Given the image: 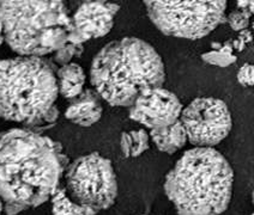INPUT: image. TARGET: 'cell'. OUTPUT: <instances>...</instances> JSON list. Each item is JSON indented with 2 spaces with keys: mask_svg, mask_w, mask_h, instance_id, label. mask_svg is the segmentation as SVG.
I'll return each mask as SVG.
<instances>
[{
  "mask_svg": "<svg viewBox=\"0 0 254 215\" xmlns=\"http://www.w3.org/2000/svg\"><path fill=\"white\" fill-rule=\"evenodd\" d=\"M68 158L59 143L28 128L0 134V197L39 207L59 189Z\"/></svg>",
  "mask_w": 254,
  "mask_h": 215,
  "instance_id": "obj_1",
  "label": "cell"
},
{
  "mask_svg": "<svg viewBox=\"0 0 254 215\" xmlns=\"http://www.w3.org/2000/svg\"><path fill=\"white\" fill-rule=\"evenodd\" d=\"M234 170L212 147L186 151L164 180V193L178 215H221L232 202Z\"/></svg>",
  "mask_w": 254,
  "mask_h": 215,
  "instance_id": "obj_2",
  "label": "cell"
},
{
  "mask_svg": "<svg viewBox=\"0 0 254 215\" xmlns=\"http://www.w3.org/2000/svg\"><path fill=\"white\" fill-rule=\"evenodd\" d=\"M90 80L108 104L131 108L141 91L163 86L166 67L151 44L137 37H125L108 43L97 53Z\"/></svg>",
  "mask_w": 254,
  "mask_h": 215,
  "instance_id": "obj_3",
  "label": "cell"
},
{
  "mask_svg": "<svg viewBox=\"0 0 254 215\" xmlns=\"http://www.w3.org/2000/svg\"><path fill=\"white\" fill-rule=\"evenodd\" d=\"M5 41L19 55L45 56L68 42L65 0H0Z\"/></svg>",
  "mask_w": 254,
  "mask_h": 215,
  "instance_id": "obj_4",
  "label": "cell"
},
{
  "mask_svg": "<svg viewBox=\"0 0 254 215\" xmlns=\"http://www.w3.org/2000/svg\"><path fill=\"white\" fill-rule=\"evenodd\" d=\"M57 70L43 56L0 60V117L28 127L43 116L59 94Z\"/></svg>",
  "mask_w": 254,
  "mask_h": 215,
  "instance_id": "obj_5",
  "label": "cell"
},
{
  "mask_svg": "<svg viewBox=\"0 0 254 215\" xmlns=\"http://www.w3.org/2000/svg\"><path fill=\"white\" fill-rule=\"evenodd\" d=\"M150 21L167 36L199 40L226 22L228 0H143Z\"/></svg>",
  "mask_w": 254,
  "mask_h": 215,
  "instance_id": "obj_6",
  "label": "cell"
},
{
  "mask_svg": "<svg viewBox=\"0 0 254 215\" xmlns=\"http://www.w3.org/2000/svg\"><path fill=\"white\" fill-rule=\"evenodd\" d=\"M65 191L77 205L105 211L114 205L118 179L113 164L99 153L77 158L65 170Z\"/></svg>",
  "mask_w": 254,
  "mask_h": 215,
  "instance_id": "obj_7",
  "label": "cell"
},
{
  "mask_svg": "<svg viewBox=\"0 0 254 215\" xmlns=\"http://www.w3.org/2000/svg\"><path fill=\"white\" fill-rule=\"evenodd\" d=\"M180 121L189 142L195 147H215L229 135L232 113L227 103L213 97H198L184 108Z\"/></svg>",
  "mask_w": 254,
  "mask_h": 215,
  "instance_id": "obj_8",
  "label": "cell"
},
{
  "mask_svg": "<svg viewBox=\"0 0 254 215\" xmlns=\"http://www.w3.org/2000/svg\"><path fill=\"white\" fill-rule=\"evenodd\" d=\"M183 110L184 105L177 94L157 86L145 88L138 94L129 108V119L152 130L178 122Z\"/></svg>",
  "mask_w": 254,
  "mask_h": 215,
  "instance_id": "obj_9",
  "label": "cell"
},
{
  "mask_svg": "<svg viewBox=\"0 0 254 215\" xmlns=\"http://www.w3.org/2000/svg\"><path fill=\"white\" fill-rule=\"evenodd\" d=\"M120 6L109 1L82 2L71 16L68 42L83 44L94 39L106 36L114 25Z\"/></svg>",
  "mask_w": 254,
  "mask_h": 215,
  "instance_id": "obj_10",
  "label": "cell"
},
{
  "mask_svg": "<svg viewBox=\"0 0 254 215\" xmlns=\"http://www.w3.org/2000/svg\"><path fill=\"white\" fill-rule=\"evenodd\" d=\"M101 96L95 88H86L77 97L70 99L65 111V117L72 123L89 127L100 121L103 108Z\"/></svg>",
  "mask_w": 254,
  "mask_h": 215,
  "instance_id": "obj_11",
  "label": "cell"
},
{
  "mask_svg": "<svg viewBox=\"0 0 254 215\" xmlns=\"http://www.w3.org/2000/svg\"><path fill=\"white\" fill-rule=\"evenodd\" d=\"M149 134L157 150L167 154H173L181 150L189 141L186 130L180 120L168 127L152 129Z\"/></svg>",
  "mask_w": 254,
  "mask_h": 215,
  "instance_id": "obj_12",
  "label": "cell"
},
{
  "mask_svg": "<svg viewBox=\"0 0 254 215\" xmlns=\"http://www.w3.org/2000/svg\"><path fill=\"white\" fill-rule=\"evenodd\" d=\"M57 79L59 93L68 100L84 91L85 73L78 64L70 62L60 66L57 70Z\"/></svg>",
  "mask_w": 254,
  "mask_h": 215,
  "instance_id": "obj_13",
  "label": "cell"
},
{
  "mask_svg": "<svg viewBox=\"0 0 254 215\" xmlns=\"http://www.w3.org/2000/svg\"><path fill=\"white\" fill-rule=\"evenodd\" d=\"M150 147V134L145 129L125 131L120 137V148L126 158L139 157Z\"/></svg>",
  "mask_w": 254,
  "mask_h": 215,
  "instance_id": "obj_14",
  "label": "cell"
},
{
  "mask_svg": "<svg viewBox=\"0 0 254 215\" xmlns=\"http://www.w3.org/2000/svg\"><path fill=\"white\" fill-rule=\"evenodd\" d=\"M52 215H96L94 209L77 205L66 194L65 189H58L52 196Z\"/></svg>",
  "mask_w": 254,
  "mask_h": 215,
  "instance_id": "obj_15",
  "label": "cell"
},
{
  "mask_svg": "<svg viewBox=\"0 0 254 215\" xmlns=\"http://www.w3.org/2000/svg\"><path fill=\"white\" fill-rule=\"evenodd\" d=\"M234 51L235 50H234L232 40L224 43H212L211 50L204 53L201 59L209 65L217 66V67H229L238 60Z\"/></svg>",
  "mask_w": 254,
  "mask_h": 215,
  "instance_id": "obj_16",
  "label": "cell"
},
{
  "mask_svg": "<svg viewBox=\"0 0 254 215\" xmlns=\"http://www.w3.org/2000/svg\"><path fill=\"white\" fill-rule=\"evenodd\" d=\"M83 53V44H73L67 42L64 47L53 53V62L60 66L67 65L72 61L73 57Z\"/></svg>",
  "mask_w": 254,
  "mask_h": 215,
  "instance_id": "obj_17",
  "label": "cell"
},
{
  "mask_svg": "<svg viewBox=\"0 0 254 215\" xmlns=\"http://www.w3.org/2000/svg\"><path fill=\"white\" fill-rule=\"evenodd\" d=\"M251 18H252V13L250 12V10H240L239 8V10L233 11L228 14L226 17V22L234 31H242L250 27Z\"/></svg>",
  "mask_w": 254,
  "mask_h": 215,
  "instance_id": "obj_18",
  "label": "cell"
},
{
  "mask_svg": "<svg viewBox=\"0 0 254 215\" xmlns=\"http://www.w3.org/2000/svg\"><path fill=\"white\" fill-rule=\"evenodd\" d=\"M58 117H59V109L54 105L53 108H51L50 110L43 115V116L40 117L39 120H36L35 122L29 125L27 128L30 129V130H34L36 131V133H39L40 130L51 128L52 126L56 125V122L58 121Z\"/></svg>",
  "mask_w": 254,
  "mask_h": 215,
  "instance_id": "obj_19",
  "label": "cell"
},
{
  "mask_svg": "<svg viewBox=\"0 0 254 215\" xmlns=\"http://www.w3.org/2000/svg\"><path fill=\"white\" fill-rule=\"evenodd\" d=\"M239 84L245 86V87H251L254 86V65L245 64L239 68L238 74H236Z\"/></svg>",
  "mask_w": 254,
  "mask_h": 215,
  "instance_id": "obj_20",
  "label": "cell"
},
{
  "mask_svg": "<svg viewBox=\"0 0 254 215\" xmlns=\"http://www.w3.org/2000/svg\"><path fill=\"white\" fill-rule=\"evenodd\" d=\"M253 39L254 37H253L252 31H250L248 29H245V30L240 31L238 37L232 40L234 50L239 51V53L242 50H245V48H246L247 45L253 41Z\"/></svg>",
  "mask_w": 254,
  "mask_h": 215,
  "instance_id": "obj_21",
  "label": "cell"
},
{
  "mask_svg": "<svg viewBox=\"0 0 254 215\" xmlns=\"http://www.w3.org/2000/svg\"><path fill=\"white\" fill-rule=\"evenodd\" d=\"M28 209L27 206L18 202H4V211L6 215H17Z\"/></svg>",
  "mask_w": 254,
  "mask_h": 215,
  "instance_id": "obj_22",
  "label": "cell"
},
{
  "mask_svg": "<svg viewBox=\"0 0 254 215\" xmlns=\"http://www.w3.org/2000/svg\"><path fill=\"white\" fill-rule=\"evenodd\" d=\"M236 5L240 10H248L250 6V0H236Z\"/></svg>",
  "mask_w": 254,
  "mask_h": 215,
  "instance_id": "obj_23",
  "label": "cell"
},
{
  "mask_svg": "<svg viewBox=\"0 0 254 215\" xmlns=\"http://www.w3.org/2000/svg\"><path fill=\"white\" fill-rule=\"evenodd\" d=\"M5 41V34H4V27H2L1 22H0V45Z\"/></svg>",
  "mask_w": 254,
  "mask_h": 215,
  "instance_id": "obj_24",
  "label": "cell"
},
{
  "mask_svg": "<svg viewBox=\"0 0 254 215\" xmlns=\"http://www.w3.org/2000/svg\"><path fill=\"white\" fill-rule=\"evenodd\" d=\"M248 10H250V12L252 13V16H254V0H250V6H248Z\"/></svg>",
  "mask_w": 254,
  "mask_h": 215,
  "instance_id": "obj_25",
  "label": "cell"
},
{
  "mask_svg": "<svg viewBox=\"0 0 254 215\" xmlns=\"http://www.w3.org/2000/svg\"><path fill=\"white\" fill-rule=\"evenodd\" d=\"M2 212H4V200L0 197V215H1Z\"/></svg>",
  "mask_w": 254,
  "mask_h": 215,
  "instance_id": "obj_26",
  "label": "cell"
},
{
  "mask_svg": "<svg viewBox=\"0 0 254 215\" xmlns=\"http://www.w3.org/2000/svg\"><path fill=\"white\" fill-rule=\"evenodd\" d=\"M83 2H90V1H108V0H80Z\"/></svg>",
  "mask_w": 254,
  "mask_h": 215,
  "instance_id": "obj_27",
  "label": "cell"
},
{
  "mask_svg": "<svg viewBox=\"0 0 254 215\" xmlns=\"http://www.w3.org/2000/svg\"><path fill=\"white\" fill-rule=\"evenodd\" d=\"M252 203H253V206H254V190L252 191Z\"/></svg>",
  "mask_w": 254,
  "mask_h": 215,
  "instance_id": "obj_28",
  "label": "cell"
},
{
  "mask_svg": "<svg viewBox=\"0 0 254 215\" xmlns=\"http://www.w3.org/2000/svg\"><path fill=\"white\" fill-rule=\"evenodd\" d=\"M252 28L254 29V21H253V23H252Z\"/></svg>",
  "mask_w": 254,
  "mask_h": 215,
  "instance_id": "obj_29",
  "label": "cell"
},
{
  "mask_svg": "<svg viewBox=\"0 0 254 215\" xmlns=\"http://www.w3.org/2000/svg\"><path fill=\"white\" fill-rule=\"evenodd\" d=\"M252 215H254V214H252Z\"/></svg>",
  "mask_w": 254,
  "mask_h": 215,
  "instance_id": "obj_30",
  "label": "cell"
}]
</instances>
